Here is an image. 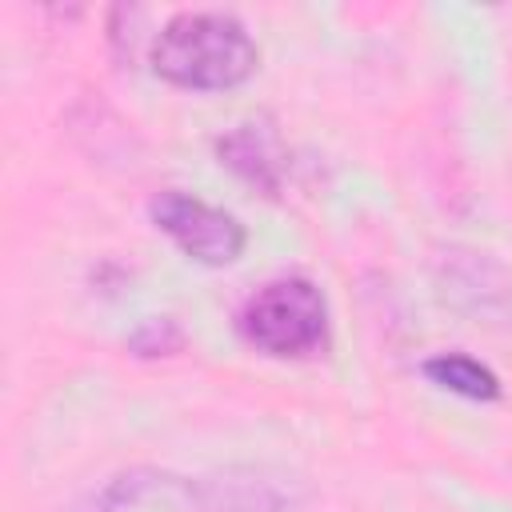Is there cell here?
Masks as SVG:
<instances>
[{
    "mask_svg": "<svg viewBox=\"0 0 512 512\" xmlns=\"http://www.w3.org/2000/svg\"><path fill=\"white\" fill-rule=\"evenodd\" d=\"M236 328L264 356H312L328 340V304L312 280L284 276L244 300Z\"/></svg>",
    "mask_w": 512,
    "mask_h": 512,
    "instance_id": "2",
    "label": "cell"
},
{
    "mask_svg": "<svg viewBox=\"0 0 512 512\" xmlns=\"http://www.w3.org/2000/svg\"><path fill=\"white\" fill-rule=\"evenodd\" d=\"M140 488V480L136 476H116L108 488H100V492H92L84 504H76L72 512H116L124 500H132V492Z\"/></svg>",
    "mask_w": 512,
    "mask_h": 512,
    "instance_id": "7",
    "label": "cell"
},
{
    "mask_svg": "<svg viewBox=\"0 0 512 512\" xmlns=\"http://www.w3.org/2000/svg\"><path fill=\"white\" fill-rule=\"evenodd\" d=\"M180 344H184V336H180V328H176L168 316L144 320V324L128 336V348H132L136 356H172Z\"/></svg>",
    "mask_w": 512,
    "mask_h": 512,
    "instance_id": "6",
    "label": "cell"
},
{
    "mask_svg": "<svg viewBox=\"0 0 512 512\" xmlns=\"http://www.w3.org/2000/svg\"><path fill=\"white\" fill-rule=\"evenodd\" d=\"M148 60L152 72L168 84L192 92H224L256 72L260 48L228 12H180L156 32Z\"/></svg>",
    "mask_w": 512,
    "mask_h": 512,
    "instance_id": "1",
    "label": "cell"
},
{
    "mask_svg": "<svg viewBox=\"0 0 512 512\" xmlns=\"http://www.w3.org/2000/svg\"><path fill=\"white\" fill-rule=\"evenodd\" d=\"M424 376L464 400H496L500 396V380L488 364L464 356V352H440L432 360H424Z\"/></svg>",
    "mask_w": 512,
    "mask_h": 512,
    "instance_id": "5",
    "label": "cell"
},
{
    "mask_svg": "<svg viewBox=\"0 0 512 512\" xmlns=\"http://www.w3.org/2000/svg\"><path fill=\"white\" fill-rule=\"evenodd\" d=\"M272 508H276L272 500H264V496H256V500H244V504H240L236 512H272Z\"/></svg>",
    "mask_w": 512,
    "mask_h": 512,
    "instance_id": "8",
    "label": "cell"
},
{
    "mask_svg": "<svg viewBox=\"0 0 512 512\" xmlns=\"http://www.w3.org/2000/svg\"><path fill=\"white\" fill-rule=\"evenodd\" d=\"M148 216L164 236H172V244L184 256H192L200 264H212V268L232 264L248 244L244 224L232 212L212 208V204H204V200H196L180 188L156 192L152 204H148Z\"/></svg>",
    "mask_w": 512,
    "mask_h": 512,
    "instance_id": "3",
    "label": "cell"
},
{
    "mask_svg": "<svg viewBox=\"0 0 512 512\" xmlns=\"http://www.w3.org/2000/svg\"><path fill=\"white\" fill-rule=\"evenodd\" d=\"M216 152L228 168H236L244 180L260 184L264 192L280 188V148H276V132L268 124H240L236 132L216 140Z\"/></svg>",
    "mask_w": 512,
    "mask_h": 512,
    "instance_id": "4",
    "label": "cell"
}]
</instances>
